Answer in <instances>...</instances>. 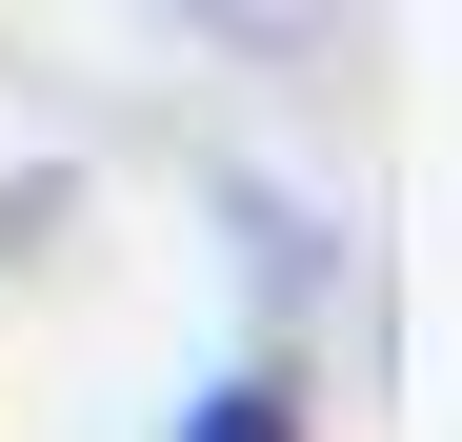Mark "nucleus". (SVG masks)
I'll use <instances>...</instances> for the list:
<instances>
[{"mask_svg":"<svg viewBox=\"0 0 462 442\" xmlns=\"http://www.w3.org/2000/svg\"><path fill=\"white\" fill-rule=\"evenodd\" d=\"M162 21L242 41V60H322V41H342V0H162Z\"/></svg>","mask_w":462,"mask_h":442,"instance_id":"f257e3e1","label":"nucleus"},{"mask_svg":"<svg viewBox=\"0 0 462 442\" xmlns=\"http://www.w3.org/2000/svg\"><path fill=\"white\" fill-rule=\"evenodd\" d=\"M162 442H301V402H282V382H201Z\"/></svg>","mask_w":462,"mask_h":442,"instance_id":"f03ea898","label":"nucleus"}]
</instances>
